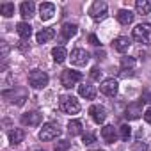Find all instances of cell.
<instances>
[{
  "instance_id": "3",
  "label": "cell",
  "mask_w": 151,
  "mask_h": 151,
  "mask_svg": "<svg viewBox=\"0 0 151 151\" xmlns=\"http://www.w3.org/2000/svg\"><path fill=\"white\" fill-rule=\"evenodd\" d=\"M29 84L34 89H45L48 86V75L41 69H32L29 73Z\"/></svg>"
},
{
  "instance_id": "7",
  "label": "cell",
  "mask_w": 151,
  "mask_h": 151,
  "mask_svg": "<svg viewBox=\"0 0 151 151\" xmlns=\"http://www.w3.org/2000/svg\"><path fill=\"white\" fill-rule=\"evenodd\" d=\"M69 60L73 66H86L89 62V53L84 48H75L69 55Z\"/></svg>"
},
{
  "instance_id": "18",
  "label": "cell",
  "mask_w": 151,
  "mask_h": 151,
  "mask_svg": "<svg viewBox=\"0 0 151 151\" xmlns=\"http://www.w3.org/2000/svg\"><path fill=\"white\" fill-rule=\"evenodd\" d=\"M117 22H119L121 25H130V23L133 22V13H132L130 9H121V11L117 13Z\"/></svg>"
},
{
  "instance_id": "25",
  "label": "cell",
  "mask_w": 151,
  "mask_h": 151,
  "mask_svg": "<svg viewBox=\"0 0 151 151\" xmlns=\"http://www.w3.org/2000/svg\"><path fill=\"white\" fill-rule=\"evenodd\" d=\"M77 25H75V23H64L62 25V29H60V32H62V36L66 37V39H71L75 34H77Z\"/></svg>"
},
{
  "instance_id": "9",
  "label": "cell",
  "mask_w": 151,
  "mask_h": 151,
  "mask_svg": "<svg viewBox=\"0 0 151 151\" xmlns=\"http://www.w3.org/2000/svg\"><path fill=\"white\" fill-rule=\"evenodd\" d=\"M142 103H144V101H133V103H130V105L126 107V110H124V117H126L128 121L139 119V117L142 116Z\"/></svg>"
},
{
  "instance_id": "30",
  "label": "cell",
  "mask_w": 151,
  "mask_h": 151,
  "mask_svg": "<svg viewBox=\"0 0 151 151\" xmlns=\"http://www.w3.org/2000/svg\"><path fill=\"white\" fill-rule=\"evenodd\" d=\"M101 75H103V71H101L100 68H93V69H91V78H93V80H100Z\"/></svg>"
},
{
  "instance_id": "32",
  "label": "cell",
  "mask_w": 151,
  "mask_h": 151,
  "mask_svg": "<svg viewBox=\"0 0 151 151\" xmlns=\"http://www.w3.org/2000/svg\"><path fill=\"white\" fill-rule=\"evenodd\" d=\"M144 119L151 124V107H149V109H146V112H144Z\"/></svg>"
},
{
  "instance_id": "10",
  "label": "cell",
  "mask_w": 151,
  "mask_h": 151,
  "mask_svg": "<svg viewBox=\"0 0 151 151\" xmlns=\"http://www.w3.org/2000/svg\"><path fill=\"white\" fill-rule=\"evenodd\" d=\"M89 114H91V119H93L96 124H101V123H105V119H107V110H105V107H101V105H93V107L89 109Z\"/></svg>"
},
{
  "instance_id": "24",
  "label": "cell",
  "mask_w": 151,
  "mask_h": 151,
  "mask_svg": "<svg viewBox=\"0 0 151 151\" xmlns=\"http://www.w3.org/2000/svg\"><path fill=\"white\" fill-rule=\"evenodd\" d=\"M135 9L139 14H149L151 13V2L149 0H137L135 2Z\"/></svg>"
},
{
  "instance_id": "11",
  "label": "cell",
  "mask_w": 151,
  "mask_h": 151,
  "mask_svg": "<svg viewBox=\"0 0 151 151\" xmlns=\"http://www.w3.org/2000/svg\"><path fill=\"white\" fill-rule=\"evenodd\" d=\"M43 121V116L39 112H27L22 116V124L25 126H39Z\"/></svg>"
},
{
  "instance_id": "15",
  "label": "cell",
  "mask_w": 151,
  "mask_h": 151,
  "mask_svg": "<svg viewBox=\"0 0 151 151\" xmlns=\"http://www.w3.org/2000/svg\"><path fill=\"white\" fill-rule=\"evenodd\" d=\"M130 39L128 37H124V36H119V37H116L114 39V48L119 52V53H124V52H128V48H130Z\"/></svg>"
},
{
  "instance_id": "29",
  "label": "cell",
  "mask_w": 151,
  "mask_h": 151,
  "mask_svg": "<svg viewBox=\"0 0 151 151\" xmlns=\"http://www.w3.org/2000/svg\"><path fill=\"white\" fill-rule=\"evenodd\" d=\"M82 140H84V144L89 146V144H94V142H96V137H94V133H89V132H87V133L82 135Z\"/></svg>"
},
{
  "instance_id": "12",
  "label": "cell",
  "mask_w": 151,
  "mask_h": 151,
  "mask_svg": "<svg viewBox=\"0 0 151 151\" xmlns=\"http://www.w3.org/2000/svg\"><path fill=\"white\" fill-rule=\"evenodd\" d=\"M53 14H55V6H53L52 2H43V4L39 6V16H41L43 22L52 20Z\"/></svg>"
},
{
  "instance_id": "2",
  "label": "cell",
  "mask_w": 151,
  "mask_h": 151,
  "mask_svg": "<svg viewBox=\"0 0 151 151\" xmlns=\"http://www.w3.org/2000/svg\"><path fill=\"white\" fill-rule=\"evenodd\" d=\"M133 39L137 43H142V45H151V25L149 23H139L133 32H132Z\"/></svg>"
},
{
  "instance_id": "35",
  "label": "cell",
  "mask_w": 151,
  "mask_h": 151,
  "mask_svg": "<svg viewBox=\"0 0 151 151\" xmlns=\"http://www.w3.org/2000/svg\"><path fill=\"white\" fill-rule=\"evenodd\" d=\"M96 151H103V149H96Z\"/></svg>"
},
{
  "instance_id": "4",
  "label": "cell",
  "mask_w": 151,
  "mask_h": 151,
  "mask_svg": "<svg viewBox=\"0 0 151 151\" xmlns=\"http://www.w3.org/2000/svg\"><path fill=\"white\" fill-rule=\"evenodd\" d=\"M80 80H82V75H80L78 71H73V69H66V71H62V77H60V84H62V87L71 89V87L77 86Z\"/></svg>"
},
{
  "instance_id": "8",
  "label": "cell",
  "mask_w": 151,
  "mask_h": 151,
  "mask_svg": "<svg viewBox=\"0 0 151 151\" xmlns=\"http://www.w3.org/2000/svg\"><path fill=\"white\" fill-rule=\"evenodd\" d=\"M117 89H119V84H117V80H114V78H105V80L101 82V86H100V91H101L105 96H110V98H114V96L117 94Z\"/></svg>"
},
{
  "instance_id": "26",
  "label": "cell",
  "mask_w": 151,
  "mask_h": 151,
  "mask_svg": "<svg viewBox=\"0 0 151 151\" xmlns=\"http://www.w3.org/2000/svg\"><path fill=\"white\" fill-rule=\"evenodd\" d=\"M0 14L6 16V18H11V16L14 14V4H11V2L0 4Z\"/></svg>"
},
{
  "instance_id": "5",
  "label": "cell",
  "mask_w": 151,
  "mask_h": 151,
  "mask_svg": "<svg viewBox=\"0 0 151 151\" xmlns=\"http://www.w3.org/2000/svg\"><path fill=\"white\" fill-rule=\"evenodd\" d=\"M59 135H60V128H59L57 123H46V124H43V128L39 132V139L41 140H53Z\"/></svg>"
},
{
  "instance_id": "34",
  "label": "cell",
  "mask_w": 151,
  "mask_h": 151,
  "mask_svg": "<svg viewBox=\"0 0 151 151\" xmlns=\"http://www.w3.org/2000/svg\"><path fill=\"white\" fill-rule=\"evenodd\" d=\"M18 48H20V50H27V45H25V41H23V39L20 41V45H18Z\"/></svg>"
},
{
  "instance_id": "17",
  "label": "cell",
  "mask_w": 151,
  "mask_h": 151,
  "mask_svg": "<svg viewBox=\"0 0 151 151\" xmlns=\"http://www.w3.org/2000/svg\"><path fill=\"white\" fill-rule=\"evenodd\" d=\"M52 57H53V60H55L57 64H62V62L68 59V52H66L64 46H55V48L52 50Z\"/></svg>"
},
{
  "instance_id": "27",
  "label": "cell",
  "mask_w": 151,
  "mask_h": 151,
  "mask_svg": "<svg viewBox=\"0 0 151 151\" xmlns=\"http://www.w3.org/2000/svg\"><path fill=\"white\" fill-rule=\"evenodd\" d=\"M119 137H121V140H128L130 137H132V126L130 124H121L119 126Z\"/></svg>"
},
{
  "instance_id": "22",
  "label": "cell",
  "mask_w": 151,
  "mask_h": 151,
  "mask_svg": "<svg viewBox=\"0 0 151 151\" xmlns=\"http://www.w3.org/2000/svg\"><path fill=\"white\" fill-rule=\"evenodd\" d=\"M23 139H25V132H23V130L14 128V130H11V132H9V142H11L13 146H14V144L23 142Z\"/></svg>"
},
{
  "instance_id": "21",
  "label": "cell",
  "mask_w": 151,
  "mask_h": 151,
  "mask_svg": "<svg viewBox=\"0 0 151 151\" xmlns=\"http://www.w3.org/2000/svg\"><path fill=\"white\" fill-rule=\"evenodd\" d=\"M34 11H36V6H34V2H23V4L20 6V13H22V16H23L25 20L32 18Z\"/></svg>"
},
{
  "instance_id": "13",
  "label": "cell",
  "mask_w": 151,
  "mask_h": 151,
  "mask_svg": "<svg viewBox=\"0 0 151 151\" xmlns=\"http://www.w3.org/2000/svg\"><path fill=\"white\" fill-rule=\"evenodd\" d=\"M101 139L107 142V144H114L116 139H117V133H116V128L112 124H107L101 128Z\"/></svg>"
},
{
  "instance_id": "31",
  "label": "cell",
  "mask_w": 151,
  "mask_h": 151,
  "mask_svg": "<svg viewBox=\"0 0 151 151\" xmlns=\"http://www.w3.org/2000/svg\"><path fill=\"white\" fill-rule=\"evenodd\" d=\"M89 43H91L93 46H98V45H100V39H98L94 34H91V36H89Z\"/></svg>"
},
{
  "instance_id": "33",
  "label": "cell",
  "mask_w": 151,
  "mask_h": 151,
  "mask_svg": "<svg viewBox=\"0 0 151 151\" xmlns=\"http://www.w3.org/2000/svg\"><path fill=\"white\" fill-rule=\"evenodd\" d=\"M147 147H146V144H137L135 147H133V151H146Z\"/></svg>"
},
{
  "instance_id": "6",
  "label": "cell",
  "mask_w": 151,
  "mask_h": 151,
  "mask_svg": "<svg viewBox=\"0 0 151 151\" xmlns=\"http://www.w3.org/2000/svg\"><path fill=\"white\" fill-rule=\"evenodd\" d=\"M107 11H109V7H107L105 2H94L89 9V16L94 22H101V20L107 18Z\"/></svg>"
},
{
  "instance_id": "16",
  "label": "cell",
  "mask_w": 151,
  "mask_h": 151,
  "mask_svg": "<svg viewBox=\"0 0 151 151\" xmlns=\"http://www.w3.org/2000/svg\"><path fill=\"white\" fill-rule=\"evenodd\" d=\"M53 36H55V30L53 29H43V30H39L36 34V41L43 45V43H48L50 39H53Z\"/></svg>"
},
{
  "instance_id": "14",
  "label": "cell",
  "mask_w": 151,
  "mask_h": 151,
  "mask_svg": "<svg viewBox=\"0 0 151 151\" xmlns=\"http://www.w3.org/2000/svg\"><path fill=\"white\" fill-rule=\"evenodd\" d=\"M133 68H135V59L133 57H123L121 59V75L123 77H126V71H128V75H132Z\"/></svg>"
},
{
  "instance_id": "1",
  "label": "cell",
  "mask_w": 151,
  "mask_h": 151,
  "mask_svg": "<svg viewBox=\"0 0 151 151\" xmlns=\"http://www.w3.org/2000/svg\"><path fill=\"white\" fill-rule=\"evenodd\" d=\"M59 109L64 112V114H78L80 112V103L75 96H69V94H64L60 96L59 100Z\"/></svg>"
},
{
  "instance_id": "23",
  "label": "cell",
  "mask_w": 151,
  "mask_h": 151,
  "mask_svg": "<svg viewBox=\"0 0 151 151\" xmlns=\"http://www.w3.org/2000/svg\"><path fill=\"white\" fill-rule=\"evenodd\" d=\"M68 133H69L71 137H75V135H80V133H82V123H80L78 119H73V121H69V123H68Z\"/></svg>"
},
{
  "instance_id": "28",
  "label": "cell",
  "mask_w": 151,
  "mask_h": 151,
  "mask_svg": "<svg viewBox=\"0 0 151 151\" xmlns=\"http://www.w3.org/2000/svg\"><path fill=\"white\" fill-rule=\"evenodd\" d=\"M68 149H69V142L68 140H59L53 146V151H68Z\"/></svg>"
},
{
  "instance_id": "19",
  "label": "cell",
  "mask_w": 151,
  "mask_h": 151,
  "mask_svg": "<svg viewBox=\"0 0 151 151\" xmlns=\"http://www.w3.org/2000/svg\"><path fill=\"white\" fill-rule=\"evenodd\" d=\"M16 30H18V34H20V37H22L23 41L29 39L30 34H32V27H30L27 22H20V23L16 25Z\"/></svg>"
},
{
  "instance_id": "20",
  "label": "cell",
  "mask_w": 151,
  "mask_h": 151,
  "mask_svg": "<svg viewBox=\"0 0 151 151\" xmlns=\"http://www.w3.org/2000/svg\"><path fill=\"white\" fill-rule=\"evenodd\" d=\"M78 94H80L82 98H86V100H94V96H96V89H94L93 86L84 84V86L78 87Z\"/></svg>"
}]
</instances>
